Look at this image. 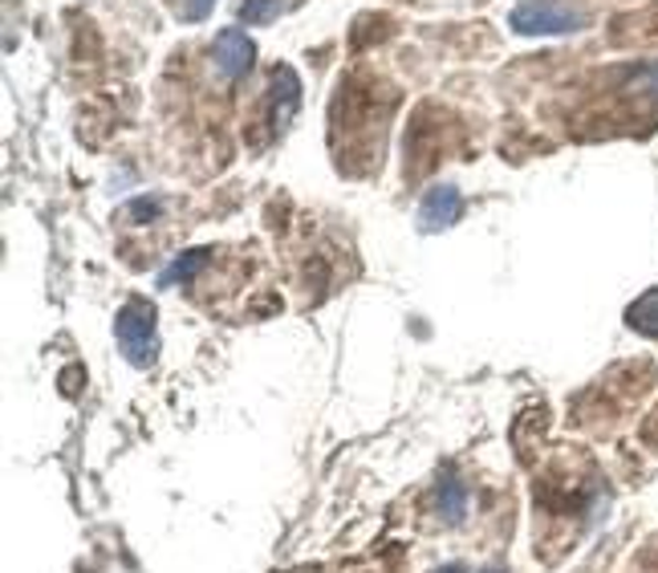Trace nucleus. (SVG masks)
Wrapping results in <instances>:
<instances>
[{"label":"nucleus","instance_id":"obj_5","mask_svg":"<svg viewBox=\"0 0 658 573\" xmlns=\"http://www.w3.org/2000/svg\"><path fill=\"white\" fill-rule=\"evenodd\" d=\"M297 106H301V77L289 65H276L273 90H269V123H273V135H285L289 123L297 118Z\"/></svg>","mask_w":658,"mask_h":573},{"label":"nucleus","instance_id":"obj_11","mask_svg":"<svg viewBox=\"0 0 658 573\" xmlns=\"http://www.w3.org/2000/svg\"><path fill=\"white\" fill-rule=\"evenodd\" d=\"M126 212H130V220H155V216L163 212V204L159 200H147V196H143V200H135L130 208H126Z\"/></svg>","mask_w":658,"mask_h":573},{"label":"nucleus","instance_id":"obj_2","mask_svg":"<svg viewBox=\"0 0 658 573\" xmlns=\"http://www.w3.org/2000/svg\"><path fill=\"white\" fill-rule=\"evenodd\" d=\"M155 305L143 298L126 301L118 317H114V342L126 354L130 366H150L155 354H159V334H155Z\"/></svg>","mask_w":658,"mask_h":573},{"label":"nucleus","instance_id":"obj_1","mask_svg":"<svg viewBox=\"0 0 658 573\" xmlns=\"http://www.w3.org/2000/svg\"><path fill=\"white\" fill-rule=\"evenodd\" d=\"M585 25L589 17L565 0H521L509 13V29L521 38H570V33H582Z\"/></svg>","mask_w":658,"mask_h":573},{"label":"nucleus","instance_id":"obj_3","mask_svg":"<svg viewBox=\"0 0 658 573\" xmlns=\"http://www.w3.org/2000/svg\"><path fill=\"white\" fill-rule=\"evenodd\" d=\"M211 62H216L224 82H240V77L252 74L257 45H252V38L244 29H220V38L211 41Z\"/></svg>","mask_w":658,"mask_h":573},{"label":"nucleus","instance_id":"obj_7","mask_svg":"<svg viewBox=\"0 0 658 573\" xmlns=\"http://www.w3.org/2000/svg\"><path fill=\"white\" fill-rule=\"evenodd\" d=\"M211 257H216L211 249H191V252H184V257H175L171 269H163L159 285L167 289V285H179V281H184V285H191V281H196V277L208 269Z\"/></svg>","mask_w":658,"mask_h":573},{"label":"nucleus","instance_id":"obj_12","mask_svg":"<svg viewBox=\"0 0 658 573\" xmlns=\"http://www.w3.org/2000/svg\"><path fill=\"white\" fill-rule=\"evenodd\" d=\"M435 573H472L468 565H460V561H451V565H443V570H435Z\"/></svg>","mask_w":658,"mask_h":573},{"label":"nucleus","instance_id":"obj_8","mask_svg":"<svg viewBox=\"0 0 658 573\" xmlns=\"http://www.w3.org/2000/svg\"><path fill=\"white\" fill-rule=\"evenodd\" d=\"M626 322L646 337H658V289L643 293V298L634 301L630 310H626Z\"/></svg>","mask_w":658,"mask_h":573},{"label":"nucleus","instance_id":"obj_10","mask_svg":"<svg viewBox=\"0 0 658 573\" xmlns=\"http://www.w3.org/2000/svg\"><path fill=\"white\" fill-rule=\"evenodd\" d=\"M216 9V0H184V9H179V17L184 21H203V17Z\"/></svg>","mask_w":658,"mask_h":573},{"label":"nucleus","instance_id":"obj_13","mask_svg":"<svg viewBox=\"0 0 658 573\" xmlns=\"http://www.w3.org/2000/svg\"><path fill=\"white\" fill-rule=\"evenodd\" d=\"M484 573H504V570H484Z\"/></svg>","mask_w":658,"mask_h":573},{"label":"nucleus","instance_id":"obj_9","mask_svg":"<svg viewBox=\"0 0 658 573\" xmlns=\"http://www.w3.org/2000/svg\"><path fill=\"white\" fill-rule=\"evenodd\" d=\"M297 0H240V21L244 25H269L281 13H289Z\"/></svg>","mask_w":658,"mask_h":573},{"label":"nucleus","instance_id":"obj_6","mask_svg":"<svg viewBox=\"0 0 658 573\" xmlns=\"http://www.w3.org/2000/svg\"><path fill=\"white\" fill-rule=\"evenodd\" d=\"M435 512H439V521L448 524H460L468 517V488H463L460 476L451 472L439 476V485H435Z\"/></svg>","mask_w":658,"mask_h":573},{"label":"nucleus","instance_id":"obj_4","mask_svg":"<svg viewBox=\"0 0 658 573\" xmlns=\"http://www.w3.org/2000/svg\"><path fill=\"white\" fill-rule=\"evenodd\" d=\"M460 216H463L460 187L435 184L419 204V232H443V228L460 225Z\"/></svg>","mask_w":658,"mask_h":573}]
</instances>
